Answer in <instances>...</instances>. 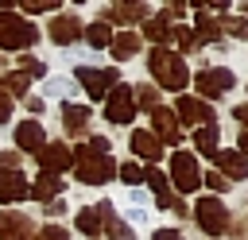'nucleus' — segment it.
Wrapping results in <instances>:
<instances>
[{
	"instance_id": "obj_38",
	"label": "nucleus",
	"mask_w": 248,
	"mask_h": 240,
	"mask_svg": "<svg viewBox=\"0 0 248 240\" xmlns=\"http://www.w3.org/2000/svg\"><path fill=\"white\" fill-rule=\"evenodd\" d=\"M19 166V151H0V170H16Z\"/></svg>"
},
{
	"instance_id": "obj_42",
	"label": "nucleus",
	"mask_w": 248,
	"mask_h": 240,
	"mask_svg": "<svg viewBox=\"0 0 248 240\" xmlns=\"http://www.w3.org/2000/svg\"><path fill=\"white\" fill-rule=\"evenodd\" d=\"M12 116V101H8V93H0V120H8Z\"/></svg>"
},
{
	"instance_id": "obj_39",
	"label": "nucleus",
	"mask_w": 248,
	"mask_h": 240,
	"mask_svg": "<svg viewBox=\"0 0 248 240\" xmlns=\"http://www.w3.org/2000/svg\"><path fill=\"white\" fill-rule=\"evenodd\" d=\"M194 8H217V12H229V0H190Z\"/></svg>"
},
{
	"instance_id": "obj_44",
	"label": "nucleus",
	"mask_w": 248,
	"mask_h": 240,
	"mask_svg": "<svg viewBox=\"0 0 248 240\" xmlns=\"http://www.w3.org/2000/svg\"><path fill=\"white\" fill-rule=\"evenodd\" d=\"M46 213H50V217H58V213H66V205H62V201H50V205H46Z\"/></svg>"
},
{
	"instance_id": "obj_24",
	"label": "nucleus",
	"mask_w": 248,
	"mask_h": 240,
	"mask_svg": "<svg viewBox=\"0 0 248 240\" xmlns=\"http://www.w3.org/2000/svg\"><path fill=\"white\" fill-rule=\"evenodd\" d=\"M194 147L202 151V155H217V124H205V128H198L194 132Z\"/></svg>"
},
{
	"instance_id": "obj_1",
	"label": "nucleus",
	"mask_w": 248,
	"mask_h": 240,
	"mask_svg": "<svg viewBox=\"0 0 248 240\" xmlns=\"http://www.w3.org/2000/svg\"><path fill=\"white\" fill-rule=\"evenodd\" d=\"M147 70H151L155 85H163V89H186V81H190L186 62H182L174 50H167V46H151V54H147Z\"/></svg>"
},
{
	"instance_id": "obj_47",
	"label": "nucleus",
	"mask_w": 248,
	"mask_h": 240,
	"mask_svg": "<svg viewBox=\"0 0 248 240\" xmlns=\"http://www.w3.org/2000/svg\"><path fill=\"white\" fill-rule=\"evenodd\" d=\"M74 4H81V0H74Z\"/></svg>"
},
{
	"instance_id": "obj_29",
	"label": "nucleus",
	"mask_w": 248,
	"mask_h": 240,
	"mask_svg": "<svg viewBox=\"0 0 248 240\" xmlns=\"http://www.w3.org/2000/svg\"><path fill=\"white\" fill-rule=\"evenodd\" d=\"M132 97H136V105H143L147 112H151V108H159V93H155V85H136V89H132Z\"/></svg>"
},
{
	"instance_id": "obj_14",
	"label": "nucleus",
	"mask_w": 248,
	"mask_h": 240,
	"mask_svg": "<svg viewBox=\"0 0 248 240\" xmlns=\"http://www.w3.org/2000/svg\"><path fill=\"white\" fill-rule=\"evenodd\" d=\"M46 31H50V43H54V46H70V43L81 35V23H78V15H54Z\"/></svg>"
},
{
	"instance_id": "obj_28",
	"label": "nucleus",
	"mask_w": 248,
	"mask_h": 240,
	"mask_svg": "<svg viewBox=\"0 0 248 240\" xmlns=\"http://www.w3.org/2000/svg\"><path fill=\"white\" fill-rule=\"evenodd\" d=\"M194 31H198V39H217V35H221V19H213V15H205V12H202Z\"/></svg>"
},
{
	"instance_id": "obj_8",
	"label": "nucleus",
	"mask_w": 248,
	"mask_h": 240,
	"mask_svg": "<svg viewBox=\"0 0 248 240\" xmlns=\"http://www.w3.org/2000/svg\"><path fill=\"white\" fill-rule=\"evenodd\" d=\"M232 81H236V77H232V70H225V66H221V70L209 66V70H202V74L194 77V85H198V93H202L205 101H213V97H221L225 89H232Z\"/></svg>"
},
{
	"instance_id": "obj_9",
	"label": "nucleus",
	"mask_w": 248,
	"mask_h": 240,
	"mask_svg": "<svg viewBox=\"0 0 248 240\" xmlns=\"http://www.w3.org/2000/svg\"><path fill=\"white\" fill-rule=\"evenodd\" d=\"M39 159V166H43V174H58V170H70L74 166V151L58 139V143H43V151L35 155Z\"/></svg>"
},
{
	"instance_id": "obj_21",
	"label": "nucleus",
	"mask_w": 248,
	"mask_h": 240,
	"mask_svg": "<svg viewBox=\"0 0 248 240\" xmlns=\"http://www.w3.org/2000/svg\"><path fill=\"white\" fill-rule=\"evenodd\" d=\"M132 151H136L140 159H159V155H163V143H159L151 132L140 128V132H132Z\"/></svg>"
},
{
	"instance_id": "obj_23",
	"label": "nucleus",
	"mask_w": 248,
	"mask_h": 240,
	"mask_svg": "<svg viewBox=\"0 0 248 240\" xmlns=\"http://www.w3.org/2000/svg\"><path fill=\"white\" fill-rule=\"evenodd\" d=\"M101 225H105V217L93 209V205H85V209H78V228L89 236V240H97L101 236Z\"/></svg>"
},
{
	"instance_id": "obj_6",
	"label": "nucleus",
	"mask_w": 248,
	"mask_h": 240,
	"mask_svg": "<svg viewBox=\"0 0 248 240\" xmlns=\"http://www.w3.org/2000/svg\"><path fill=\"white\" fill-rule=\"evenodd\" d=\"M74 77H78V81L85 85V93L97 101V97H105V93L116 85L120 70H116V66H108V70H89V66H78V70H74Z\"/></svg>"
},
{
	"instance_id": "obj_31",
	"label": "nucleus",
	"mask_w": 248,
	"mask_h": 240,
	"mask_svg": "<svg viewBox=\"0 0 248 240\" xmlns=\"http://www.w3.org/2000/svg\"><path fill=\"white\" fill-rule=\"evenodd\" d=\"M170 35L178 39V46H182V50H194V46H198V35H194V27H186V23H174V27H170Z\"/></svg>"
},
{
	"instance_id": "obj_20",
	"label": "nucleus",
	"mask_w": 248,
	"mask_h": 240,
	"mask_svg": "<svg viewBox=\"0 0 248 240\" xmlns=\"http://www.w3.org/2000/svg\"><path fill=\"white\" fill-rule=\"evenodd\" d=\"M108 50H112V58L124 62V58H132V54L140 50V35H136V31H116L112 43H108Z\"/></svg>"
},
{
	"instance_id": "obj_4",
	"label": "nucleus",
	"mask_w": 248,
	"mask_h": 240,
	"mask_svg": "<svg viewBox=\"0 0 248 240\" xmlns=\"http://www.w3.org/2000/svg\"><path fill=\"white\" fill-rule=\"evenodd\" d=\"M194 217H198V225H202V232H209V236H221V232H229V209L217 201V197H202L198 205H194Z\"/></svg>"
},
{
	"instance_id": "obj_3",
	"label": "nucleus",
	"mask_w": 248,
	"mask_h": 240,
	"mask_svg": "<svg viewBox=\"0 0 248 240\" xmlns=\"http://www.w3.org/2000/svg\"><path fill=\"white\" fill-rule=\"evenodd\" d=\"M74 170H78V178L89 186H101V182H108L112 174H116V166H112V159L108 155H93L89 147H78L74 151Z\"/></svg>"
},
{
	"instance_id": "obj_11",
	"label": "nucleus",
	"mask_w": 248,
	"mask_h": 240,
	"mask_svg": "<svg viewBox=\"0 0 248 240\" xmlns=\"http://www.w3.org/2000/svg\"><path fill=\"white\" fill-rule=\"evenodd\" d=\"M151 124H155V128H151V135H155L159 143H178V139H182L178 120H174V112H170V108H163V105H159V108H151Z\"/></svg>"
},
{
	"instance_id": "obj_26",
	"label": "nucleus",
	"mask_w": 248,
	"mask_h": 240,
	"mask_svg": "<svg viewBox=\"0 0 248 240\" xmlns=\"http://www.w3.org/2000/svg\"><path fill=\"white\" fill-rule=\"evenodd\" d=\"M85 43H89V46H108V43H112L108 23H89V27H85Z\"/></svg>"
},
{
	"instance_id": "obj_12",
	"label": "nucleus",
	"mask_w": 248,
	"mask_h": 240,
	"mask_svg": "<svg viewBox=\"0 0 248 240\" xmlns=\"http://www.w3.org/2000/svg\"><path fill=\"white\" fill-rule=\"evenodd\" d=\"M35 221L27 213H0V240H31Z\"/></svg>"
},
{
	"instance_id": "obj_2",
	"label": "nucleus",
	"mask_w": 248,
	"mask_h": 240,
	"mask_svg": "<svg viewBox=\"0 0 248 240\" xmlns=\"http://www.w3.org/2000/svg\"><path fill=\"white\" fill-rule=\"evenodd\" d=\"M39 39L35 23L16 15V12H0V50H23Z\"/></svg>"
},
{
	"instance_id": "obj_33",
	"label": "nucleus",
	"mask_w": 248,
	"mask_h": 240,
	"mask_svg": "<svg viewBox=\"0 0 248 240\" xmlns=\"http://www.w3.org/2000/svg\"><path fill=\"white\" fill-rule=\"evenodd\" d=\"M0 85H4V89H12V93H27V85H31V77L16 70V74H4V77H0Z\"/></svg>"
},
{
	"instance_id": "obj_19",
	"label": "nucleus",
	"mask_w": 248,
	"mask_h": 240,
	"mask_svg": "<svg viewBox=\"0 0 248 240\" xmlns=\"http://www.w3.org/2000/svg\"><path fill=\"white\" fill-rule=\"evenodd\" d=\"M62 124H66L70 135H85V128H89V108H81V105H62Z\"/></svg>"
},
{
	"instance_id": "obj_22",
	"label": "nucleus",
	"mask_w": 248,
	"mask_h": 240,
	"mask_svg": "<svg viewBox=\"0 0 248 240\" xmlns=\"http://www.w3.org/2000/svg\"><path fill=\"white\" fill-rule=\"evenodd\" d=\"M143 35L151 39V43H167L170 39V15L163 12V15H147L143 19Z\"/></svg>"
},
{
	"instance_id": "obj_30",
	"label": "nucleus",
	"mask_w": 248,
	"mask_h": 240,
	"mask_svg": "<svg viewBox=\"0 0 248 240\" xmlns=\"http://www.w3.org/2000/svg\"><path fill=\"white\" fill-rule=\"evenodd\" d=\"M105 228H108V240H136V232L120 217H105Z\"/></svg>"
},
{
	"instance_id": "obj_15",
	"label": "nucleus",
	"mask_w": 248,
	"mask_h": 240,
	"mask_svg": "<svg viewBox=\"0 0 248 240\" xmlns=\"http://www.w3.org/2000/svg\"><path fill=\"white\" fill-rule=\"evenodd\" d=\"M43 143H46V135H43V124H35V120H23V124L16 128V147H19V151H31V155H39V151H43Z\"/></svg>"
},
{
	"instance_id": "obj_34",
	"label": "nucleus",
	"mask_w": 248,
	"mask_h": 240,
	"mask_svg": "<svg viewBox=\"0 0 248 240\" xmlns=\"http://www.w3.org/2000/svg\"><path fill=\"white\" fill-rule=\"evenodd\" d=\"M202 182H205V186H209L213 194H225V190H232V186H229V178H225V174H217V170H209V174H205Z\"/></svg>"
},
{
	"instance_id": "obj_25",
	"label": "nucleus",
	"mask_w": 248,
	"mask_h": 240,
	"mask_svg": "<svg viewBox=\"0 0 248 240\" xmlns=\"http://www.w3.org/2000/svg\"><path fill=\"white\" fill-rule=\"evenodd\" d=\"M143 182L155 190V201L170 194V182H167V174H163V170H155V166H147V170H143Z\"/></svg>"
},
{
	"instance_id": "obj_27",
	"label": "nucleus",
	"mask_w": 248,
	"mask_h": 240,
	"mask_svg": "<svg viewBox=\"0 0 248 240\" xmlns=\"http://www.w3.org/2000/svg\"><path fill=\"white\" fill-rule=\"evenodd\" d=\"M19 74H27V77H46V62L35 58V54H19Z\"/></svg>"
},
{
	"instance_id": "obj_46",
	"label": "nucleus",
	"mask_w": 248,
	"mask_h": 240,
	"mask_svg": "<svg viewBox=\"0 0 248 240\" xmlns=\"http://www.w3.org/2000/svg\"><path fill=\"white\" fill-rule=\"evenodd\" d=\"M12 4H16V0H0V12H8V8H12Z\"/></svg>"
},
{
	"instance_id": "obj_13",
	"label": "nucleus",
	"mask_w": 248,
	"mask_h": 240,
	"mask_svg": "<svg viewBox=\"0 0 248 240\" xmlns=\"http://www.w3.org/2000/svg\"><path fill=\"white\" fill-rule=\"evenodd\" d=\"M213 163H217V174H225L229 182H236V178H248V159H244L240 151H225V147H217Z\"/></svg>"
},
{
	"instance_id": "obj_10",
	"label": "nucleus",
	"mask_w": 248,
	"mask_h": 240,
	"mask_svg": "<svg viewBox=\"0 0 248 240\" xmlns=\"http://www.w3.org/2000/svg\"><path fill=\"white\" fill-rule=\"evenodd\" d=\"M174 120H186V124H202V128H205V124H213V120H217V112H213L205 101H198V97H186V93H182V97H178V108H174Z\"/></svg>"
},
{
	"instance_id": "obj_40",
	"label": "nucleus",
	"mask_w": 248,
	"mask_h": 240,
	"mask_svg": "<svg viewBox=\"0 0 248 240\" xmlns=\"http://www.w3.org/2000/svg\"><path fill=\"white\" fill-rule=\"evenodd\" d=\"M46 89H50V93H70V89H74V85H70V81H66V77H54V81H50V85H46Z\"/></svg>"
},
{
	"instance_id": "obj_37",
	"label": "nucleus",
	"mask_w": 248,
	"mask_h": 240,
	"mask_svg": "<svg viewBox=\"0 0 248 240\" xmlns=\"http://www.w3.org/2000/svg\"><path fill=\"white\" fill-rule=\"evenodd\" d=\"M120 178H124V182H140V178H143V170H140L136 163H124V166H120Z\"/></svg>"
},
{
	"instance_id": "obj_35",
	"label": "nucleus",
	"mask_w": 248,
	"mask_h": 240,
	"mask_svg": "<svg viewBox=\"0 0 248 240\" xmlns=\"http://www.w3.org/2000/svg\"><path fill=\"white\" fill-rule=\"evenodd\" d=\"M35 240H70V232H66L62 225H46V228H39Z\"/></svg>"
},
{
	"instance_id": "obj_43",
	"label": "nucleus",
	"mask_w": 248,
	"mask_h": 240,
	"mask_svg": "<svg viewBox=\"0 0 248 240\" xmlns=\"http://www.w3.org/2000/svg\"><path fill=\"white\" fill-rule=\"evenodd\" d=\"M232 116H236L240 124H248V105H236V108H232ZM244 132H248V128H244Z\"/></svg>"
},
{
	"instance_id": "obj_7",
	"label": "nucleus",
	"mask_w": 248,
	"mask_h": 240,
	"mask_svg": "<svg viewBox=\"0 0 248 240\" xmlns=\"http://www.w3.org/2000/svg\"><path fill=\"white\" fill-rule=\"evenodd\" d=\"M170 178H174V186H178L182 194H194V190L202 186V170H198L194 155H186V151L170 155Z\"/></svg>"
},
{
	"instance_id": "obj_41",
	"label": "nucleus",
	"mask_w": 248,
	"mask_h": 240,
	"mask_svg": "<svg viewBox=\"0 0 248 240\" xmlns=\"http://www.w3.org/2000/svg\"><path fill=\"white\" fill-rule=\"evenodd\" d=\"M151 240H182V232H174V228H159Z\"/></svg>"
},
{
	"instance_id": "obj_32",
	"label": "nucleus",
	"mask_w": 248,
	"mask_h": 240,
	"mask_svg": "<svg viewBox=\"0 0 248 240\" xmlns=\"http://www.w3.org/2000/svg\"><path fill=\"white\" fill-rule=\"evenodd\" d=\"M221 31H229V35H236V39H248V19H244V15H225V19H221Z\"/></svg>"
},
{
	"instance_id": "obj_18",
	"label": "nucleus",
	"mask_w": 248,
	"mask_h": 240,
	"mask_svg": "<svg viewBox=\"0 0 248 240\" xmlns=\"http://www.w3.org/2000/svg\"><path fill=\"white\" fill-rule=\"evenodd\" d=\"M62 190V178L58 174H39L35 182H27V197H39V201H54Z\"/></svg>"
},
{
	"instance_id": "obj_36",
	"label": "nucleus",
	"mask_w": 248,
	"mask_h": 240,
	"mask_svg": "<svg viewBox=\"0 0 248 240\" xmlns=\"http://www.w3.org/2000/svg\"><path fill=\"white\" fill-rule=\"evenodd\" d=\"M19 4H23V8L35 15V12H50V8H58L62 0H19Z\"/></svg>"
},
{
	"instance_id": "obj_16",
	"label": "nucleus",
	"mask_w": 248,
	"mask_h": 240,
	"mask_svg": "<svg viewBox=\"0 0 248 240\" xmlns=\"http://www.w3.org/2000/svg\"><path fill=\"white\" fill-rule=\"evenodd\" d=\"M27 197V178L19 170H0V201H23Z\"/></svg>"
},
{
	"instance_id": "obj_45",
	"label": "nucleus",
	"mask_w": 248,
	"mask_h": 240,
	"mask_svg": "<svg viewBox=\"0 0 248 240\" xmlns=\"http://www.w3.org/2000/svg\"><path fill=\"white\" fill-rule=\"evenodd\" d=\"M240 151L248 155V132H240Z\"/></svg>"
},
{
	"instance_id": "obj_5",
	"label": "nucleus",
	"mask_w": 248,
	"mask_h": 240,
	"mask_svg": "<svg viewBox=\"0 0 248 240\" xmlns=\"http://www.w3.org/2000/svg\"><path fill=\"white\" fill-rule=\"evenodd\" d=\"M105 116H108V124H132V116H136V97H132L128 85H112V89L105 93Z\"/></svg>"
},
{
	"instance_id": "obj_17",
	"label": "nucleus",
	"mask_w": 248,
	"mask_h": 240,
	"mask_svg": "<svg viewBox=\"0 0 248 240\" xmlns=\"http://www.w3.org/2000/svg\"><path fill=\"white\" fill-rule=\"evenodd\" d=\"M116 23H140V19H147V0H116L112 4V12H108Z\"/></svg>"
}]
</instances>
